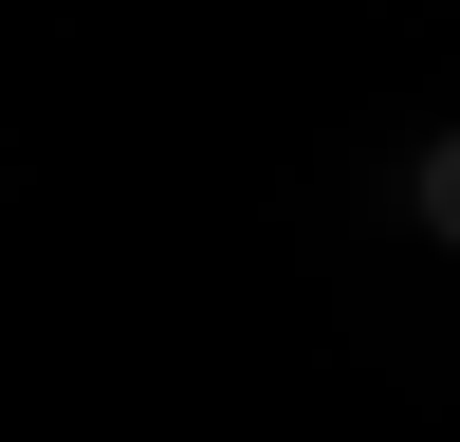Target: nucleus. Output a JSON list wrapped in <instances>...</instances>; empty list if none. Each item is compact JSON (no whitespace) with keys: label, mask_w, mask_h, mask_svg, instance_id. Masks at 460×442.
Here are the masks:
<instances>
[{"label":"nucleus","mask_w":460,"mask_h":442,"mask_svg":"<svg viewBox=\"0 0 460 442\" xmlns=\"http://www.w3.org/2000/svg\"><path fill=\"white\" fill-rule=\"evenodd\" d=\"M405 203H424V240H442V258H460V129H442V147H424V166H405Z\"/></svg>","instance_id":"nucleus-1"}]
</instances>
